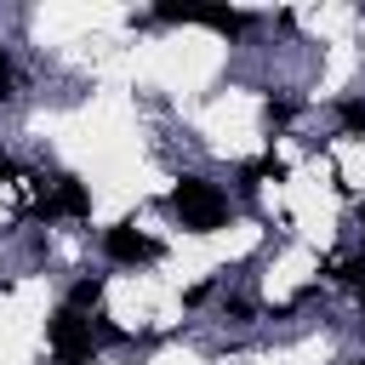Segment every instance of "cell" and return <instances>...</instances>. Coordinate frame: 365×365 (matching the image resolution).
<instances>
[{
	"instance_id": "8",
	"label": "cell",
	"mask_w": 365,
	"mask_h": 365,
	"mask_svg": "<svg viewBox=\"0 0 365 365\" xmlns=\"http://www.w3.org/2000/svg\"><path fill=\"white\" fill-rule=\"evenodd\" d=\"M262 125H268V131L291 125V103H274V97H268V103H262Z\"/></svg>"
},
{
	"instance_id": "9",
	"label": "cell",
	"mask_w": 365,
	"mask_h": 365,
	"mask_svg": "<svg viewBox=\"0 0 365 365\" xmlns=\"http://www.w3.org/2000/svg\"><path fill=\"white\" fill-rule=\"evenodd\" d=\"M17 97V68H11V57L0 51V103H11Z\"/></svg>"
},
{
	"instance_id": "2",
	"label": "cell",
	"mask_w": 365,
	"mask_h": 365,
	"mask_svg": "<svg viewBox=\"0 0 365 365\" xmlns=\"http://www.w3.org/2000/svg\"><path fill=\"white\" fill-rule=\"evenodd\" d=\"M103 251H108L114 262H131V268H137V262H154V257H160V240H148L137 222H114V228L103 234Z\"/></svg>"
},
{
	"instance_id": "10",
	"label": "cell",
	"mask_w": 365,
	"mask_h": 365,
	"mask_svg": "<svg viewBox=\"0 0 365 365\" xmlns=\"http://www.w3.org/2000/svg\"><path fill=\"white\" fill-rule=\"evenodd\" d=\"M222 319L245 325V319H251V302H245V297H222Z\"/></svg>"
},
{
	"instance_id": "12",
	"label": "cell",
	"mask_w": 365,
	"mask_h": 365,
	"mask_svg": "<svg viewBox=\"0 0 365 365\" xmlns=\"http://www.w3.org/2000/svg\"><path fill=\"white\" fill-rule=\"evenodd\" d=\"M359 222H365V205H359Z\"/></svg>"
},
{
	"instance_id": "3",
	"label": "cell",
	"mask_w": 365,
	"mask_h": 365,
	"mask_svg": "<svg viewBox=\"0 0 365 365\" xmlns=\"http://www.w3.org/2000/svg\"><path fill=\"white\" fill-rule=\"evenodd\" d=\"M40 217H91V194L80 177H57L51 194H40Z\"/></svg>"
},
{
	"instance_id": "4",
	"label": "cell",
	"mask_w": 365,
	"mask_h": 365,
	"mask_svg": "<svg viewBox=\"0 0 365 365\" xmlns=\"http://www.w3.org/2000/svg\"><path fill=\"white\" fill-rule=\"evenodd\" d=\"M103 302V274H86V279H74V291H68V308H97Z\"/></svg>"
},
{
	"instance_id": "1",
	"label": "cell",
	"mask_w": 365,
	"mask_h": 365,
	"mask_svg": "<svg viewBox=\"0 0 365 365\" xmlns=\"http://www.w3.org/2000/svg\"><path fill=\"white\" fill-rule=\"evenodd\" d=\"M171 211L182 217L188 234H217L228 222V194L205 177H177L171 182Z\"/></svg>"
},
{
	"instance_id": "5",
	"label": "cell",
	"mask_w": 365,
	"mask_h": 365,
	"mask_svg": "<svg viewBox=\"0 0 365 365\" xmlns=\"http://www.w3.org/2000/svg\"><path fill=\"white\" fill-rule=\"evenodd\" d=\"M240 177H245V182H285V160L262 154V160H251V165H245Z\"/></svg>"
},
{
	"instance_id": "11",
	"label": "cell",
	"mask_w": 365,
	"mask_h": 365,
	"mask_svg": "<svg viewBox=\"0 0 365 365\" xmlns=\"http://www.w3.org/2000/svg\"><path fill=\"white\" fill-rule=\"evenodd\" d=\"M6 182H23V165H17L11 154H0V188H6Z\"/></svg>"
},
{
	"instance_id": "7",
	"label": "cell",
	"mask_w": 365,
	"mask_h": 365,
	"mask_svg": "<svg viewBox=\"0 0 365 365\" xmlns=\"http://www.w3.org/2000/svg\"><path fill=\"white\" fill-rule=\"evenodd\" d=\"M336 114H342V125H348V131H365V97H342V103H336Z\"/></svg>"
},
{
	"instance_id": "6",
	"label": "cell",
	"mask_w": 365,
	"mask_h": 365,
	"mask_svg": "<svg viewBox=\"0 0 365 365\" xmlns=\"http://www.w3.org/2000/svg\"><path fill=\"white\" fill-rule=\"evenodd\" d=\"M331 274H336V285H348V291H365V251H359V257H342Z\"/></svg>"
}]
</instances>
